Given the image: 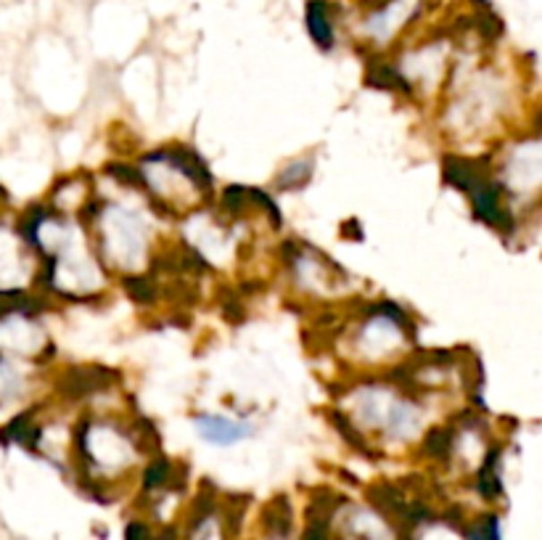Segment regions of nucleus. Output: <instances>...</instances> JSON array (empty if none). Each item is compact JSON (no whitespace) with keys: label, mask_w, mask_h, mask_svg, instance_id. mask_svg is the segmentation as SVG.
Segmentation results:
<instances>
[{"label":"nucleus","mask_w":542,"mask_h":540,"mask_svg":"<svg viewBox=\"0 0 542 540\" xmlns=\"http://www.w3.org/2000/svg\"><path fill=\"white\" fill-rule=\"evenodd\" d=\"M445 180L453 185V188H461V191H477L482 188L484 180L479 167L474 162H466V159H455V157H447L445 159Z\"/></svg>","instance_id":"2"},{"label":"nucleus","mask_w":542,"mask_h":540,"mask_svg":"<svg viewBox=\"0 0 542 540\" xmlns=\"http://www.w3.org/2000/svg\"><path fill=\"white\" fill-rule=\"evenodd\" d=\"M301 540H328V525H326V519H312L309 522V527H307V533H304V538Z\"/></svg>","instance_id":"15"},{"label":"nucleus","mask_w":542,"mask_h":540,"mask_svg":"<svg viewBox=\"0 0 542 540\" xmlns=\"http://www.w3.org/2000/svg\"><path fill=\"white\" fill-rule=\"evenodd\" d=\"M109 173H112L114 178L124 180V183H138V173H132L130 167H109Z\"/></svg>","instance_id":"17"},{"label":"nucleus","mask_w":542,"mask_h":540,"mask_svg":"<svg viewBox=\"0 0 542 540\" xmlns=\"http://www.w3.org/2000/svg\"><path fill=\"white\" fill-rule=\"evenodd\" d=\"M167 480H170V461L162 459L146 469V487H162Z\"/></svg>","instance_id":"11"},{"label":"nucleus","mask_w":542,"mask_h":540,"mask_svg":"<svg viewBox=\"0 0 542 540\" xmlns=\"http://www.w3.org/2000/svg\"><path fill=\"white\" fill-rule=\"evenodd\" d=\"M307 30H309L312 40L320 48L334 46V27H331V19H328V5L323 0H309L307 3Z\"/></svg>","instance_id":"3"},{"label":"nucleus","mask_w":542,"mask_h":540,"mask_svg":"<svg viewBox=\"0 0 542 540\" xmlns=\"http://www.w3.org/2000/svg\"><path fill=\"white\" fill-rule=\"evenodd\" d=\"M246 199H249V191L243 188V185H231L225 193H223V204H225V210L228 212H241L243 207H246Z\"/></svg>","instance_id":"10"},{"label":"nucleus","mask_w":542,"mask_h":540,"mask_svg":"<svg viewBox=\"0 0 542 540\" xmlns=\"http://www.w3.org/2000/svg\"><path fill=\"white\" fill-rule=\"evenodd\" d=\"M124 289L130 292V297L138 302H151L154 300V289L146 279L140 276H132V279H124Z\"/></svg>","instance_id":"9"},{"label":"nucleus","mask_w":542,"mask_h":540,"mask_svg":"<svg viewBox=\"0 0 542 540\" xmlns=\"http://www.w3.org/2000/svg\"><path fill=\"white\" fill-rule=\"evenodd\" d=\"M312 173V167L307 165V162H300V165H292V170H286L284 173V178H281V183H292V185H301L304 180H307V176Z\"/></svg>","instance_id":"13"},{"label":"nucleus","mask_w":542,"mask_h":540,"mask_svg":"<svg viewBox=\"0 0 542 540\" xmlns=\"http://www.w3.org/2000/svg\"><path fill=\"white\" fill-rule=\"evenodd\" d=\"M289 527H292V514H289L286 509L278 511V503H273L270 511H267V530H270L275 538H284V536L289 533Z\"/></svg>","instance_id":"7"},{"label":"nucleus","mask_w":542,"mask_h":540,"mask_svg":"<svg viewBox=\"0 0 542 540\" xmlns=\"http://www.w3.org/2000/svg\"><path fill=\"white\" fill-rule=\"evenodd\" d=\"M495 459H497V453H492V456L487 459V467L479 472V482H477L479 493L487 495V498H497L500 490H503V487H500V477L495 475Z\"/></svg>","instance_id":"6"},{"label":"nucleus","mask_w":542,"mask_h":540,"mask_svg":"<svg viewBox=\"0 0 542 540\" xmlns=\"http://www.w3.org/2000/svg\"><path fill=\"white\" fill-rule=\"evenodd\" d=\"M199 429L212 442H233V440L241 437L243 432L239 424H231L228 419H217V416H201L199 419Z\"/></svg>","instance_id":"4"},{"label":"nucleus","mask_w":542,"mask_h":540,"mask_svg":"<svg viewBox=\"0 0 542 540\" xmlns=\"http://www.w3.org/2000/svg\"><path fill=\"white\" fill-rule=\"evenodd\" d=\"M450 432L447 429H434L431 434H428V440H426V445H423V450L428 453V456H436V459H445L447 456V450H450Z\"/></svg>","instance_id":"8"},{"label":"nucleus","mask_w":542,"mask_h":540,"mask_svg":"<svg viewBox=\"0 0 542 540\" xmlns=\"http://www.w3.org/2000/svg\"><path fill=\"white\" fill-rule=\"evenodd\" d=\"M127 540H151V536H148V527H146V525H140V522H132V525L127 527Z\"/></svg>","instance_id":"16"},{"label":"nucleus","mask_w":542,"mask_h":540,"mask_svg":"<svg viewBox=\"0 0 542 540\" xmlns=\"http://www.w3.org/2000/svg\"><path fill=\"white\" fill-rule=\"evenodd\" d=\"M368 82L373 88H384V90H408L405 77L397 69H392L389 64H373L368 69Z\"/></svg>","instance_id":"5"},{"label":"nucleus","mask_w":542,"mask_h":540,"mask_svg":"<svg viewBox=\"0 0 542 540\" xmlns=\"http://www.w3.org/2000/svg\"><path fill=\"white\" fill-rule=\"evenodd\" d=\"M477 24H479V30H482L484 38H489V40L500 38V32H503V21H500L495 13H479Z\"/></svg>","instance_id":"12"},{"label":"nucleus","mask_w":542,"mask_h":540,"mask_svg":"<svg viewBox=\"0 0 542 540\" xmlns=\"http://www.w3.org/2000/svg\"><path fill=\"white\" fill-rule=\"evenodd\" d=\"M474 212H477L479 220L489 223V226H503V228L511 226V218H508V212L500 207V199H497V188H495V185H487V183H484L482 188L474 191Z\"/></svg>","instance_id":"1"},{"label":"nucleus","mask_w":542,"mask_h":540,"mask_svg":"<svg viewBox=\"0 0 542 540\" xmlns=\"http://www.w3.org/2000/svg\"><path fill=\"white\" fill-rule=\"evenodd\" d=\"M474 540H500V530H497V519L495 517H487L482 525L477 527Z\"/></svg>","instance_id":"14"}]
</instances>
